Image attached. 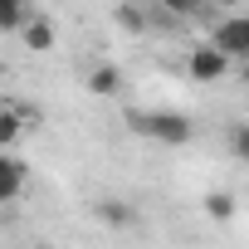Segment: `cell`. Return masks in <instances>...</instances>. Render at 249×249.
I'll return each instance as SVG.
<instances>
[{
  "label": "cell",
  "instance_id": "3957f363",
  "mask_svg": "<svg viewBox=\"0 0 249 249\" xmlns=\"http://www.w3.org/2000/svg\"><path fill=\"white\" fill-rule=\"evenodd\" d=\"M186 73H191L196 83H220V78L230 73V59H225V54H220V49L205 39V44H196V49H191V59H186Z\"/></svg>",
  "mask_w": 249,
  "mask_h": 249
},
{
  "label": "cell",
  "instance_id": "277c9868",
  "mask_svg": "<svg viewBox=\"0 0 249 249\" xmlns=\"http://www.w3.org/2000/svg\"><path fill=\"white\" fill-rule=\"evenodd\" d=\"M25 181H30V166L15 157V147H0V205H10L25 196Z\"/></svg>",
  "mask_w": 249,
  "mask_h": 249
},
{
  "label": "cell",
  "instance_id": "ba28073f",
  "mask_svg": "<svg viewBox=\"0 0 249 249\" xmlns=\"http://www.w3.org/2000/svg\"><path fill=\"white\" fill-rule=\"evenodd\" d=\"M30 15V0H0V35H15Z\"/></svg>",
  "mask_w": 249,
  "mask_h": 249
},
{
  "label": "cell",
  "instance_id": "8fae6325",
  "mask_svg": "<svg viewBox=\"0 0 249 249\" xmlns=\"http://www.w3.org/2000/svg\"><path fill=\"white\" fill-rule=\"evenodd\" d=\"M196 5H200V0H157V10H161V15H191Z\"/></svg>",
  "mask_w": 249,
  "mask_h": 249
},
{
  "label": "cell",
  "instance_id": "7a4b0ae2",
  "mask_svg": "<svg viewBox=\"0 0 249 249\" xmlns=\"http://www.w3.org/2000/svg\"><path fill=\"white\" fill-rule=\"evenodd\" d=\"M210 44H215L230 64H239V59L249 54V20H244V15H225V20H215V25H210Z\"/></svg>",
  "mask_w": 249,
  "mask_h": 249
},
{
  "label": "cell",
  "instance_id": "30bf717a",
  "mask_svg": "<svg viewBox=\"0 0 249 249\" xmlns=\"http://www.w3.org/2000/svg\"><path fill=\"white\" fill-rule=\"evenodd\" d=\"M205 210H210L215 220H230V215H234V196H225V191H215V196L205 200Z\"/></svg>",
  "mask_w": 249,
  "mask_h": 249
},
{
  "label": "cell",
  "instance_id": "4fadbf2b",
  "mask_svg": "<svg viewBox=\"0 0 249 249\" xmlns=\"http://www.w3.org/2000/svg\"><path fill=\"white\" fill-rule=\"evenodd\" d=\"M0 78H5V64H0Z\"/></svg>",
  "mask_w": 249,
  "mask_h": 249
},
{
  "label": "cell",
  "instance_id": "5b68a950",
  "mask_svg": "<svg viewBox=\"0 0 249 249\" xmlns=\"http://www.w3.org/2000/svg\"><path fill=\"white\" fill-rule=\"evenodd\" d=\"M15 35H20V44H25L30 54H44V49H54V39H59L54 20H49V15H35V10L25 15V25H20Z\"/></svg>",
  "mask_w": 249,
  "mask_h": 249
},
{
  "label": "cell",
  "instance_id": "52a82bcc",
  "mask_svg": "<svg viewBox=\"0 0 249 249\" xmlns=\"http://www.w3.org/2000/svg\"><path fill=\"white\" fill-rule=\"evenodd\" d=\"M88 93H98V98H117V93H122V73H117L112 64H98V69L88 73Z\"/></svg>",
  "mask_w": 249,
  "mask_h": 249
},
{
  "label": "cell",
  "instance_id": "6da1fadb",
  "mask_svg": "<svg viewBox=\"0 0 249 249\" xmlns=\"http://www.w3.org/2000/svg\"><path fill=\"white\" fill-rule=\"evenodd\" d=\"M127 122H132V132H142V137H152V142H166V147H181V142H191V132H196V122H191L186 112H171V107L132 112Z\"/></svg>",
  "mask_w": 249,
  "mask_h": 249
},
{
  "label": "cell",
  "instance_id": "8992f818",
  "mask_svg": "<svg viewBox=\"0 0 249 249\" xmlns=\"http://www.w3.org/2000/svg\"><path fill=\"white\" fill-rule=\"evenodd\" d=\"M30 127V112L25 107H0V147H15Z\"/></svg>",
  "mask_w": 249,
  "mask_h": 249
},
{
  "label": "cell",
  "instance_id": "7c38bea8",
  "mask_svg": "<svg viewBox=\"0 0 249 249\" xmlns=\"http://www.w3.org/2000/svg\"><path fill=\"white\" fill-rule=\"evenodd\" d=\"M230 132H234V137H230V142H234V152L244 157V152H249V137H244V127H230Z\"/></svg>",
  "mask_w": 249,
  "mask_h": 249
},
{
  "label": "cell",
  "instance_id": "9c48e42d",
  "mask_svg": "<svg viewBox=\"0 0 249 249\" xmlns=\"http://www.w3.org/2000/svg\"><path fill=\"white\" fill-rule=\"evenodd\" d=\"M117 25H122V30H132V35H142V30H147L142 5H117Z\"/></svg>",
  "mask_w": 249,
  "mask_h": 249
}]
</instances>
